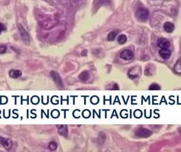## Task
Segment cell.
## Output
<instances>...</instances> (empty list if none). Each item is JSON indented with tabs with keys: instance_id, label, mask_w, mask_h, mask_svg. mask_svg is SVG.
<instances>
[{
	"instance_id": "6da1fadb",
	"label": "cell",
	"mask_w": 181,
	"mask_h": 152,
	"mask_svg": "<svg viewBox=\"0 0 181 152\" xmlns=\"http://www.w3.org/2000/svg\"><path fill=\"white\" fill-rule=\"evenodd\" d=\"M149 16V11L146 8H139L136 12L137 18L142 21H145L148 19Z\"/></svg>"
},
{
	"instance_id": "7a4b0ae2",
	"label": "cell",
	"mask_w": 181,
	"mask_h": 152,
	"mask_svg": "<svg viewBox=\"0 0 181 152\" xmlns=\"http://www.w3.org/2000/svg\"><path fill=\"white\" fill-rule=\"evenodd\" d=\"M136 136L142 137V138H147L150 136L151 132L150 130L144 128H139L135 131Z\"/></svg>"
},
{
	"instance_id": "3957f363",
	"label": "cell",
	"mask_w": 181,
	"mask_h": 152,
	"mask_svg": "<svg viewBox=\"0 0 181 152\" xmlns=\"http://www.w3.org/2000/svg\"><path fill=\"white\" fill-rule=\"evenodd\" d=\"M18 29L20 32V36L21 37V39L23 40V42L25 43H29L30 42L29 36L26 31L24 29L22 26L20 24H18Z\"/></svg>"
},
{
	"instance_id": "277c9868",
	"label": "cell",
	"mask_w": 181,
	"mask_h": 152,
	"mask_svg": "<svg viewBox=\"0 0 181 152\" xmlns=\"http://www.w3.org/2000/svg\"><path fill=\"white\" fill-rule=\"evenodd\" d=\"M50 75L56 84L59 87L63 88L64 86L63 81L59 74L57 72H56V71H53L51 72Z\"/></svg>"
},
{
	"instance_id": "5b68a950",
	"label": "cell",
	"mask_w": 181,
	"mask_h": 152,
	"mask_svg": "<svg viewBox=\"0 0 181 152\" xmlns=\"http://www.w3.org/2000/svg\"><path fill=\"white\" fill-rule=\"evenodd\" d=\"M134 54L130 50H125L120 54V58L125 60H130L134 58Z\"/></svg>"
},
{
	"instance_id": "8992f818",
	"label": "cell",
	"mask_w": 181,
	"mask_h": 152,
	"mask_svg": "<svg viewBox=\"0 0 181 152\" xmlns=\"http://www.w3.org/2000/svg\"><path fill=\"white\" fill-rule=\"evenodd\" d=\"M157 45L161 49H168L170 46V42L167 39L159 38L157 41Z\"/></svg>"
},
{
	"instance_id": "52a82bcc",
	"label": "cell",
	"mask_w": 181,
	"mask_h": 152,
	"mask_svg": "<svg viewBox=\"0 0 181 152\" xmlns=\"http://www.w3.org/2000/svg\"><path fill=\"white\" fill-rule=\"evenodd\" d=\"M159 54L162 58L168 59L171 55V52L168 49H161L159 51Z\"/></svg>"
},
{
	"instance_id": "ba28073f",
	"label": "cell",
	"mask_w": 181,
	"mask_h": 152,
	"mask_svg": "<svg viewBox=\"0 0 181 152\" xmlns=\"http://www.w3.org/2000/svg\"><path fill=\"white\" fill-rule=\"evenodd\" d=\"M164 29L167 33H172L175 29L174 25L170 22H166L164 24Z\"/></svg>"
},
{
	"instance_id": "9c48e42d",
	"label": "cell",
	"mask_w": 181,
	"mask_h": 152,
	"mask_svg": "<svg viewBox=\"0 0 181 152\" xmlns=\"http://www.w3.org/2000/svg\"><path fill=\"white\" fill-rule=\"evenodd\" d=\"M58 133L60 135L63 136H67L68 135V130L66 125H58Z\"/></svg>"
},
{
	"instance_id": "30bf717a",
	"label": "cell",
	"mask_w": 181,
	"mask_h": 152,
	"mask_svg": "<svg viewBox=\"0 0 181 152\" xmlns=\"http://www.w3.org/2000/svg\"><path fill=\"white\" fill-rule=\"evenodd\" d=\"M91 77L90 74L88 71H83L81 72L79 76V79L82 81H86L88 80Z\"/></svg>"
},
{
	"instance_id": "8fae6325",
	"label": "cell",
	"mask_w": 181,
	"mask_h": 152,
	"mask_svg": "<svg viewBox=\"0 0 181 152\" xmlns=\"http://www.w3.org/2000/svg\"><path fill=\"white\" fill-rule=\"evenodd\" d=\"M22 75V72L19 70H11L9 72V76L11 78H19Z\"/></svg>"
},
{
	"instance_id": "7c38bea8",
	"label": "cell",
	"mask_w": 181,
	"mask_h": 152,
	"mask_svg": "<svg viewBox=\"0 0 181 152\" xmlns=\"http://www.w3.org/2000/svg\"><path fill=\"white\" fill-rule=\"evenodd\" d=\"M174 70L177 74H181V57L178 59L174 66Z\"/></svg>"
},
{
	"instance_id": "4fadbf2b",
	"label": "cell",
	"mask_w": 181,
	"mask_h": 152,
	"mask_svg": "<svg viewBox=\"0 0 181 152\" xmlns=\"http://www.w3.org/2000/svg\"><path fill=\"white\" fill-rule=\"evenodd\" d=\"M4 148L6 149L7 150H10V149L12 148V141H11V139H4L3 144Z\"/></svg>"
},
{
	"instance_id": "5bb4252c",
	"label": "cell",
	"mask_w": 181,
	"mask_h": 152,
	"mask_svg": "<svg viewBox=\"0 0 181 152\" xmlns=\"http://www.w3.org/2000/svg\"><path fill=\"white\" fill-rule=\"evenodd\" d=\"M106 140V136L104 133L100 132L98 136V143L100 145H103L105 143Z\"/></svg>"
},
{
	"instance_id": "9a60e30c",
	"label": "cell",
	"mask_w": 181,
	"mask_h": 152,
	"mask_svg": "<svg viewBox=\"0 0 181 152\" xmlns=\"http://www.w3.org/2000/svg\"><path fill=\"white\" fill-rule=\"evenodd\" d=\"M119 31L118 30H114L110 33L108 36V40L109 41H113L115 39L116 36L118 35Z\"/></svg>"
},
{
	"instance_id": "2e32d148",
	"label": "cell",
	"mask_w": 181,
	"mask_h": 152,
	"mask_svg": "<svg viewBox=\"0 0 181 152\" xmlns=\"http://www.w3.org/2000/svg\"><path fill=\"white\" fill-rule=\"evenodd\" d=\"M127 40V38L125 34H121L118 38V42L120 45H123L125 43Z\"/></svg>"
},
{
	"instance_id": "e0dca14e",
	"label": "cell",
	"mask_w": 181,
	"mask_h": 152,
	"mask_svg": "<svg viewBox=\"0 0 181 152\" xmlns=\"http://www.w3.org/2000/svg\"><path fill=\"white\" fill-rule=\"evenodd\" d=\"M49 148L52 151L56 150L57 148V143L55 142H54V141L51 142L49 144Z\"/></svg>"
},
{
	"instance_id": "ac0fdd59",
	"label": "cell",
	"mask_w": 181,
	"mask_h": 152,
	"mask_svg": "<svg viewBox=\"0 0 181 152\" xmlns=\"http://www.w3.org/2000/svg\"><path fill=\"white\" fill-rule=\"evenodd\" d=\"M149 89L150 90H159L160 87L157 84H152L149 87Z\"/></svg>"
},
{
	"instance_id": "d6986e66",
	"label": "cell",
	"mask_w": 181,
	"mask_h": 152,
	"mask_svg": "<svg viewBox=\"0 0 181 152\" xmlns=\"http://www.w3.org/2000/svg\"><path fill=\"white\" fill-rule=\"evenodd\" d=\"M7 51V47L4 45H0V55L3 54Z\"/></svg>"
},
{
	"instance_id": "ffe728a7",
	"label": "cell",
	"mask_w": 181,
	"mask_h": 152,
	"mask_svg": "<svg viewBox=\"0 0 181 152\" xmlns=\"http://www.w3.org/2000/svg\"><path fill=\"white\" fill-rule=\"evenodd\" d=\"M6 29H7V28L5 26V25L2 23H0V34L2 33V32L6 30Z\"/></svg>"
},
{
	"instance_id": "44dd1931",
	"label": "cell",
	"mask_w": 181,
	"mask_h": 152,
	"mask_svg": "<svg viewBox=\"0 0 181 152\" xmlns=\"http://www.w3.org/2000/svg\"><path fill=\"white\" fill-rule=\"evenodd\" d=\"M4 139L5 138H4L3 137L0 136V144H3Z\"/></svg>"
},
{
	"instance_id": "7402d4cb",
	"label": "cell",
	"mask_w": 181,
	"mask_h": 152,
	"mask_svg": "<svg viewBox=\"0 0 181 152\" xmlns=\"http://www.w3.org/2000/svg\"><path fill=\"white\" fill-rule=\"evenodd\" d=\"M87 55V50H84V51H83V52H82V55L85 56V55Z\"/></svg>"
},
{
	"instance_id": "603a6c76",
	"label": "cell",
	"mask_w": 181,
	"mask_h": 152,
	"mask_svg": "<svg viewBox=\"0 0 181 152\" xmlns=\"http://www.w3.org/2000/svg\"><path fill=\"white\" fill-rule=\"evenodd\" d=\"M113 89H115H115H117V90H118L119 87L118 86V84H115V86H114V87H113Z\"/></svg>"
}]
</instances>
